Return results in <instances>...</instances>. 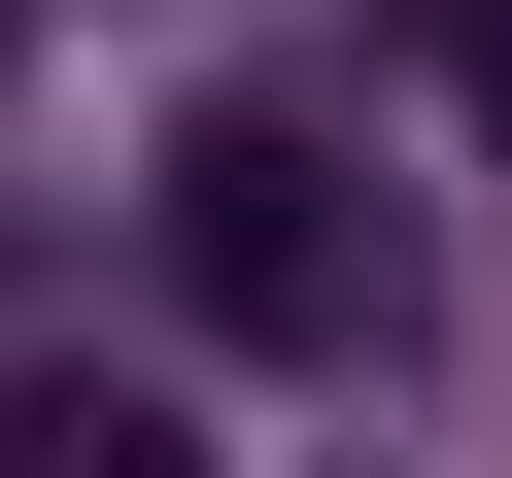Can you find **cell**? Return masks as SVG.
I'll return each instance as SVG.
<instances>
[{"instance_id": "obj_1", "label": "cell", "mask_w": 512, "mask_h": 478, "mask_svg": "<svg viewBox=\"0 0 512 478\" xmlns=\"http://www.w3.org/2000/svg\"><path fill=\"white\" fill-rule=\"evenodd\" d=\"M137 205H171V308H205V342H274V376H376V342H410V205H376L308 103H205Z\"/></svg>"}, {"instance_id": "obj_2", "label": "cell", "mask_w": 512, "mask_h": 478, "mask_svg": "<svg viewBox=\"0 0 512 478\" xmlns=\"http://www.w3.org/2000/svg\"><path fill=\"white\" fill-rule=\"evenodd\" d=\"M0 478H239L171 376H103V342H35V376H0Z\"/></svg>"}, {"instance_id": "obj_3", "label": "cell", "mask_w": 512, "mask_h": 478, "mask_svg": "<svg viewBox=\"0 0 512 478\" xmlns=\"http://www.w3.org/2000/svg\"><path fill=\"white\" fill-rule=\"evenodd\" d=\"M376 35H410V69H444V137L512 171V0H376Z\"/></svg>"}, {"instance_id": "obj_4", "label": "cell", "mask_w": 512, "mask_h": 478, "mask_svg": "<svg viewBox=\"0 0 512 478\" xmlns=\"http://www.w3.org/2000/svg\"><path fill=\"white\" fill-rule=\"evenodd\" d=\"M0 35H35V0H0Z\"/></svg>"}]
</instances>
